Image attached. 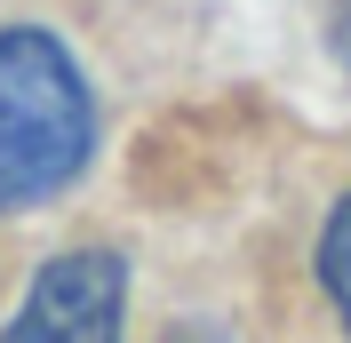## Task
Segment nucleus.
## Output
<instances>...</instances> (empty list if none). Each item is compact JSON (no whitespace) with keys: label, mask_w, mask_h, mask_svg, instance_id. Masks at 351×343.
I'll return each instance as SVG.
<instances>
[{"label":"nucleus","mask_w":351,"mask_h":343,"mask_svg":"<svg viewBox=\"0 0 351 343\" xmlns=\"http://www.w3.org/2000/svg\"><path fill=\"white\" fill-rule=\"evenodd\" d=\"M96 152V96L72 48L40 24L0 32V215L56 200Z\"/></svg>","instance_id":"obj_1"},{"label":"nucleus","mask_w":351,"mask_h":343,"mask_svg":"<svg viewBox=\"0 0 351 343\" xmlns=\"http://www.w3.org/2000/svg\"><path fill=\"white\" fill-rule=\"evenodd\" d=\"M120 320H128V263L112 248H64L24 287L0 343H120Z\"/></svg>","instance_id":"obj_2"},{"label":"nucleus","mask_w":351,"mask_h":343,"mask_svg":"<svg viewBox=\"0 0 351 343\" xmlns=\"http://www.w3.org/2000/svg\"><path fill=\"white\" fill-rule=\"evenodd\" d=\"M319 279H328V303L343 311V327H351V200H335L328 232H319Z\"/></svg>","instance_id":"obj_3"},{"label":"nucleus","mask_w":351,"mask_h":343,"mask_svg":"<svg viewBox=\"0 0 351 343\" xmlns=\"http://www.w3.org/2000/svg\"><path fill=\"white\" fill-rule=\"evenodd\" d=\"M328 40H335V64L351 72V0H335V24H328Z\"/></svg>","instance_id":"obj_4"}]
</instances>
